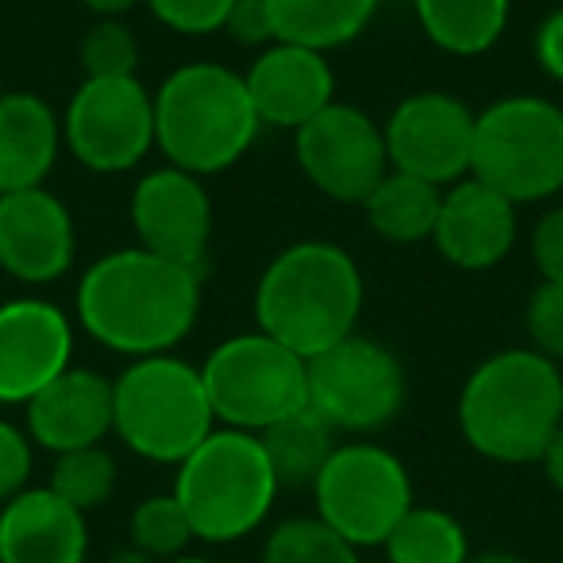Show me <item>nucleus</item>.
I'll list each match as a JSON object with an SVG mask.
<instances>
[{"mask_svg":"<svg viewBox=\"0 0 563 563\" xmlns=\"http://www.w3.org/2000/svg\"><path fill=\"white\" fill-rule=\"evenodd\" d=\"M201 271L151 255L140 243L101 255L78 282V324L101 347L132 360L170 355L201 317Z\"/></svg>","mask_w":563,"mask_h":563,"instance_id":"f257e3e1","label":"nucleus"},{"mask_svg":"<svg viewBox=\"0 0 563 563\" xmlns=\"http://www.w3.org/2000/svg\"><path fill=\"white\" fill-rule=\"evenodd\" d=\"M363 313L360 263L340 243L301 240L271 258L255 286L258 332L301 360L355 336Z\"/></svg>","mask_w":563,"mask_h":563,"instance_id":"f03ea898","label":"nucleus"},{"mask_svg":"<svg viewBox=\"0 0 563 563\" xmlns=\"http://www.w3.org/2000/svg\"><path fill=\"white\" fill-rule=\"evenodd\" d=\"M460 432L494 463H540L563 424L560 363L532 347L483 360L460 390Z\"/></svg>","mask_w":563,"mask_h":563,"instance_id":"7ed1b4c3","label":"nucleus"},{"mask_svg":"<svg viewBox=\"0 0 563 563\" xmlns=\"http://www.w3.org/2000/svg\"><path fill=\"white\" fill-rule=\"evenodd\" d=\"M263 120L243 74L220 63H186L155 93V147L197 178L235 166L255 147Z\"/></svg>","mask_w":563,"mask_h":563,"instance_id":"20e7f679","label":"nucleus"},{"mask_svg":"<svg viewBox=\"0 0 563 563\" xmlns=\"http://www.w3.org/2000/svg\"><path fill=\"white\" fill-rule=\"evenodd\" d=\"M278 490L263 440L240 429H212L209 440L178 463L174 478V498L186 509L189 529L209 544H232L255 532Z\"/></svg>","mask_w":563,"mask_h":563,"instance_id":"39448f33","label":"nucleus"},{"mask_svg":"<svg viewBox=\"0 0 563 563\" xmlns=\"http://www.w3.org/2000/svg\"><path fill=\"white\" fill-rule=\"evenodd\" d=\"M217 429L201 367L174 355L132 360L112 383V432L151 463H181Z\"/></svg>","mask_w":563,"mask_h":563,"instance_id":"423d86ee","label":"nucleus"},{"mask_svg":"<svg viewBox=\"0 0 563 563\" xmlns=\"http://www.w3.org/2000/svg\"><path fill=\"white\" fill-rule=\"evenodd\" d=\"M471 178L514 205L548 201L563 189V109L548 97L514 93L475 117Z\"/></svg>","mask_w":563,"mask_h":563,"instance_id":"0eeeda50","label":"nucleus"},{"mask_svg":"<svg viewBox=\"0 0 563 563\" xmlns=\"http://www.w3.org/2000/svg\"><path fill=\"white\" fill-rule=\"evenodd\" d=\"M205 394L220 429L266 432L271 424L301 413L309 398L306 360L282 347L266 332L228 336L201 363Z\"/></svg>","mask_w":563,"mask_h":563,"instance_id":"6e6552de","label":"nucleus"},{"mask_svg":"<svg viewBox=\"0 0 563 563\" xmlns=\"http://www.w3.org/2000/svg\"><path fill=\"white\" fill-rule=\"evenodd\" d=\"M317 517L355 548L386 544L394 525L413 509L406 463L367 440L340 444L313 483Z\"/></svg>","mask_w":563,"mask_h":563,"instance_id":"1a4fd4ad","label":"nucleus"},{"mask_svg":"<svg viewBox=\"0 0 563 563\" xmlns=\"http://www.w3.org/2000/svg\"><path fill=\"white\" fill-rule=\"evenodd\" d=\"M306 406L332 432L347 437L386 429L406 406V367L371 336H347L306 360Z\"/></svg>","mask_w":563,"mask_h":563,"instance_id":"9d476101","label":"nucleus"},{"mask_svg":"<svg viewBox=\"0 0 563 563\" xmlns=\"http://www.w3.org/2000/svg\"><path fill=\"white\" fill-rule=\"evenodd\" d=\"M63 143L86 170L128 174L155 151V93L140 78H86L63 117Z\"/></svg>","mask_w":563,"mask_h":563,"instance_id":"9b49d317","label":"nucleus"},{"mask_svg":"<svg viewBox=\"0 0 563 563\" xmlns=\"http://www.w3.org/2000/svg\"><path fill=\"white\" fill-rule=\"evenodd\" d=\"M294 155L309 186L340 205H363L390 174L383 128L340 101L294 132Z\"/></svg>","mask_w":563,"mask_h":563,"instance_id":"f8f14e48","label":"nucleus"},{"mask_svg":"<svg viewBox=\"0 0 563 563\" xmlns=\"http://www.w3.org/2000/svg\"><path fill=\"white\" fill-rule=\"evenodd\" d=\"M475 117L460 97L424 89L390 112L383 124L390 170L413 174L421 181L448 189L471 174L475 155Z\"/></svg>","mask_w":563,"mask_h":563,"instance_id":"ddd939ff","label":"nucleus"},{"mask_svg":"<svg viewBox=\"0 0 563 563\" xmlns=\"http://www.w3.org/2000/svg\"><path fill=\"white\" fill-rule=\"evenodd\" d=\"M135 240L151 255L201 271L212 240V197L197 174L178 166H158L143 174L132 189Z\"/></svg>","mask_w":563,"mask_h":563,"instance_id":"4468645a","label":"nucleus"},{"mask_svg":"<svg viewBox=\"0 0 563 563\" xmlns=\"http://www.w3.org/2000/svg\"><path fill=\"white\" fill-rule=\"evenodd\" d=\"M74 360V321L40 298L0 306V406H27Z\"/></svg>","mask_w":563,"mask_h":563,"instance_id":"2eb2a0df","label":"nucleus"},{"mask_svg":"<svg viewBox=\"0 0 563 563\" xmlns=\"http://www.w3.org/2000/svg\"><path fill=\"white\" fill-rule=\"evenodd\" d=\"M78 255L74 217L51 189L0 194V271L27 286H51Z\"/></svg>","mask_w":563,"mask_h":563,"instance_id":"dca6fc26","label":"nucleus"},{"mask_svg":"<svg viewBox=\"0 0 563 563\" xmlns=\"http://www.w3.org/2000/svg\"><path fill=\"white\" fill-rule=\"evenodd\" d=\"M243 81L263 128H286V132H298L301 124L321 117L336 93L329 55L301 43H271L258 51Z\"/></svg>","mask_w":563,"mask_h":563,"instance_id":"f3484780","label":"nucleus"},{"mask_svg":"<svg viewBox=\"0 0 563 563\" xmlns=\"http://www.w3.org/2000/svg\"><path fill=\"white\" fill-rule=\"evenodd\" d=\"M432 243L460 271H490L517 243V205L467 174L444 189Z\"/></svg>","mask_w":563,"mask_h":563,"instance_id":"a211bd4d","label":"nucleus"},{"mask_svg":"<svg viewBox=\"0 0 563 563\" xmlns=\"http://www.w3.org/2000/svg\"><path fill=\"white\" fill-rule=\"evenodd\" d=\"M112 432V383L89 367H66L27 401V437L55 455L101 444Z\"/></svg>","mask_w":563,"mask_h":563,"instance_id":"6ab92c4d","label":"nucleus"},{"mask_svg":"<svg viewBox=\"0 0 563 563\" xmlns=\"http://www.w3.org/2000/svg\"><path fill=\"white\" fill-rule=\"evenodd\" d=\"M86 514L51 486H27L0 506V563H86Z\"/></svg>","mask_w":563,"mask_h":563,"instance_id":"aec40b11","label":"nucleus"},{"mask_svg":"<svg viewBox=\"0 0 563 563\" xmlns=\"http://www.w3.org/2000/svg\"><path fill=\"white\" fill-rule=\"evenodd\" d=\"M63 151V120L27 89L0 93V194L35 189L55 170Z\"/></svg>","mask_w":563,"mask_h":563,"instance_id":"412c9836","label":"nucleus"},{"mask_svg":"<svg viewBox=\"0 0 563 563\" xmlns=\"http://www.w3.org/2000/svg\"><path fill=\"white\" fill-rule=\"evenodd\" d=\"M383 0H266L278 43H301L313 51H336L360 40Z\"/></svg>","mask_w":563,"mask_h":563,"instance_id":"4be33fe9","label":"nucleus"},{"mask_svg":"<svg viewBox=\"0 0 563 563\" xmlns=\"http://www.w3.org/2000/svg\"><path fill=\"white\" fill-rule=\"evenodd\" d=\"M440 201H444L440 186L390 170L360 209L371 232L383 235L386 243H424L437 232Z\"/></svg>","mask_w":563,"mask_h":563,"instance_id":"5701e85b","label":"nucleus"},{"mask_svg":"<svg viewBox=\"0 0 563 563\" xmlns=\"http://www.w3.org/2000/svg\"><path fill=\"white\" fill-rule=\"evenodd\" d=\"M413 12L424 40L460 58L486 55L509 24V0H413Z\"/></svg>","mask_w":563,"mask_h":563,"instance_id":"b1692460","label":"nucleus"},{"mask_svg":"<svg viewBox=\"0 0 563 563\" xmlns=\"http://www.w3.org/2000/svg\"><path fill=\"white\" fill-rule=\"evenodd\" d=\"M336 437L340 432H332L309 406L301 413L286 417V421L271 424L266 432H258L266 460L274 467V478H278V486H290V490H301V486L313 490L317 475L340 448Z\"/></svg>","mask_w":563,"mask_h":563,"instance_id":"393cba45","label":"nucleus"},{"mask_svg":"<svg viewBox=\"0 0 563 563\" xmlns=\"http://www.w3.org/2000/svg\"><path fill=\"white\" fill-rule=\"evenodd\" d=\"M390 563H467V529L448 509L413 506L386 537Z\"/></svg>","mask_w":563,"mask_h":563,"instance_id":"a878e982","label":"nucleus"},{"mask_svg":"<svg viewBox=\"0 0 563 563\" xmlns=\"http://www.w3.org/2000/svg\"><path fill=\"white\" fill-rule=\"evenodd\" d=\"M263 563H360V548L332 532L321 517H290L266 537Z\"/></svg>","mask_w":563,"mask_h":563,"instance_id":"bb28decb","label":"nucleus"},{"mask_svg":"<svg viewBox=\"0 0 563 563\" xmlns=\"http://www.w3.org/2000/svg\"><path fill=\"white\" fill-rule=\"evenodd\" d=\"M47 486L58 494V498L70 501L74 509H81V514L101 509L104 501L112 498V490H117V460H112L101 444L55 455V467H51Z\"/></svg>","mask_w":563,"mask_h":563,"instance_id":"cd10ccee","label":"nucleus"},{"mask_svg":"<svg viewBox=\"0 0 563 563\" xmlns=\"http://www.w3.org/2000/svg\"><path fill=\"white\" fill-rule=\"evenodd\" d=\"M194 537L189 529V517L181 509V501L170 494H155V498H143L132 514V544L140 548L151 560H178L186 552V544Z\"/></svg>","mask_w":563,"mask_h":563,"instance_id":"c85d7f7f","label":"nucleus"},{"mask_svg":"<svg viewBox=\"0 0 563 563\" xmlns=\"http://www.w3.org/2000/svg\"><path fill=\"white\" fill-rule=\"evenodd\" d=\"M140 66V40L124 20H97L81 40L86 78H132Z\"/></svg>","mask_w":563,"mask_h":563,"instance_id":"c756f323","label":"nucleus"},{"mask_svg":"<svg viewBox=\"0 0 563 563\" xmlns=\"http://www.w3.org/2000/svg\"><path fill=\"white\" fill-rule=\"evenodd\" d=\"M525 329L532 336V352L563 360V282H540L525 309Z\"/></svg>","mask_w":563,"mask_h":563,"instance_id":"7c9ffc66","label":"nucleus"},{"mask_svg":"<svg viewBox=\"0 0 563 563\" xmlns=\"http://www.w3.org/2000/svg\"><path fill=\"white\" fill-rule=\"evenodd\" d=\"M151 16L178 35H212L224 32V20L235 0H143Z\"/></svg>","mask_w":563,"mask_h":563,"instance_id":"2f4dec72","label":"nucleus"},{"mask_svg":"<svg viewBox=\"0 0 563 563\" xmlns=\"http://www.w3.org/2000/svg\"><path fill=\"white\" fill-rule=\"evenodd\" d=\"M32 478V437L0 417V506L27 490Z\"/></svg>","mask_w":563,"mask_h":563,"instance_id":"473e14b6","label":"nucleus"},{"mask_svg":"<svg viewBox=\"0 0 563 563\" xmlns=\"http://www.w3.org/2000/svg\"><path fill=\"white\" fill-rule=\"evenodd\" d=\"M529 247L540 282H563V205L540 212V220L532 224Z\"/></svg>","mask_w":563,"mask_h":563,"instance_id":"72a5a7b5","label":"nucleus"},{"mask_svg":"<svg viewBox=\"0 0 563 563\" xmlns=\"http://www.w3.org/2000/svg\"><path fill=\"white\" fill-rule=\"evenodd\" d=\"M224 32L232 35L240 47L266 51L271 43H278V32H274L266 0H235L232 12H228V20H224Z\"/></svg>","mask_w":563,"mask_h":563,"instance_id":"f704fd0d","label":"nucleus"},{"mask_svg":"<svg viewBox=\"0 0 563 563\" xmlns=\"http://www.w3.org/2000/svg\"><path fill=\"white\" fill-rule=\"evenodd\" d=\"M532 55H537L540 70L563 86V9L548 12V16L540 20L537 40H532Z\"/></svg>","mask_w":563,"mask_h":563,"instance_id":"c9c22d12","label":"nucleus"},{"mask_svg":"<svg viewBox=\"0 0 563 563\" xmlns=\"http://www.w3.org/2000/svg\"><path fill=\"white\" fill-rule=\"evenodd\" d=\"M540 467H544L548 483L563 494V424H560V432L552 437V444L544 448V455H540Z\"/></svg>","mask_w":563,"mask_h":563,"instance_id":"e433bc0d","label":"nucleus"},{"mask_svg":"<svg viewBox=\"0 0 563 563\" xmlns=\"http://www.w3.org/2000/svg\"><path fill=\"white\" fill-rule=\"evenodd\" d=\"M81 4H86L97 20H120L124 12H132L135 4H143V0H81Z\"/></svg>","mask_w":563,"mask_h":563,"instance_id":"4c0bfd02","label":"nucleus"},{"mask_svg":"<svg viewBox=\"0 0 563 563\" xmlns=\"http://www.w3.org/2000/svg\"><path fill=\"white\" fill-rule=\"evenodd\" d=\"M467 563H529V560H521V555H517V552H501V548H494V552L471 555Z\"/></svg>","mask_w":563,"mask_h":563,"instance_id":"58836bf2","label":"nucleus"},{"mask_svg":"<svg viewBox=\"0 0 563 563\" xmlns=\"http://www.w3.org/2000/svg\"><path fill=\"white\" fill-rule=\"evenodd\" d=\"M170 563H209V560H201V555H178V560H170Z\"/></svg>","mask_w":563,"mask_h":563,"instance_id":"ea45409f","label":"nucleus"}]
</instances>
